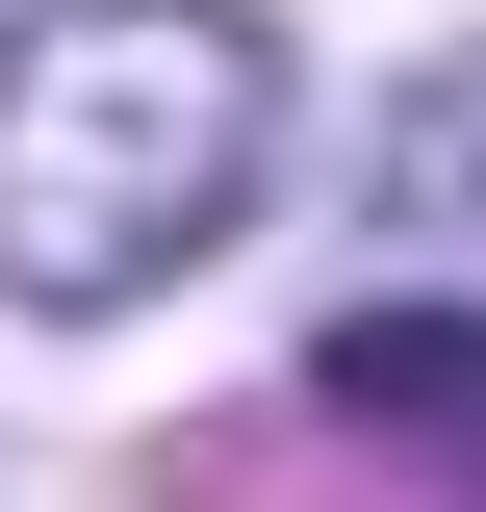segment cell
<instances>
[{"mask_svg":"<svg viewBox=\"0 0 486 512\" xmlns=\"http://www.w3.org/2000/svg\"><path fill=\"white\" fill-rule=\"evenodd\" d=\"M282 180V26L256 0H52L0 52V282L26 308H154L231 205Z\"/></svg>","mask_w":486,"mask_h":512,"instance_id":"1","label":"cell"},{"mask_svg":"<svg viewBox=\"0 0 486 512\" xmlns=\"http://www.w3.org/2000/svg\"><path fill=\"white\" fill-rule=\"evenodd\" d=\"M333 410H359V436L486 461V333H461V308H359V333H333Z\"/></svg>","mask_w":486,"mask_h":512,"instance_id":"2","label":"cell"}]
</instances>
